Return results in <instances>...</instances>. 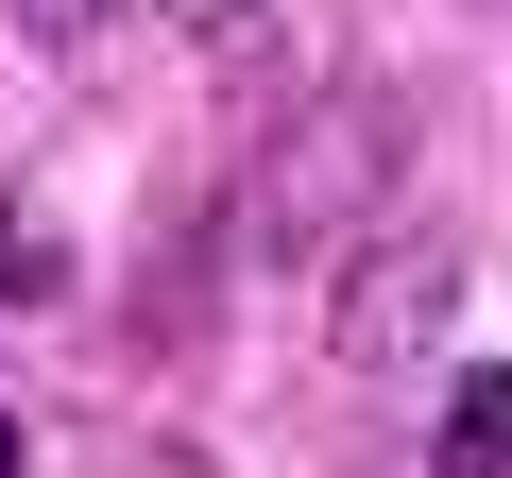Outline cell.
<instances>
[{
    "label": "cell",
    "instance_id": "obj_2",
    "mask_svg": "<svg viewBox=\"0 0 512 478\" xmlns=\"http://www.w3.org/2000/svg\"><path fill=\"white\" fill-rule=\"evenodd\" d=\"M444 308H461V239H444V222H393V239H359V257H342L325 359H342V376H376V359H427V342H444Z\"/></svg>",
    "mask_w": 512,
    "mask_h": 478
},
{
    "label": "cell",
    "instance_id": "obj_1",
    "mask_svg": "<svg viewBox=\"0 0 512 478\" xmlns=\"http://www.w3.org/2000/svg\"><path fill=\"white\" fill-rule=\"evenodd\" d=\"M376 188H393V103L342 86V103H308V120L274 137V171H256V239H274V257H325L342 222H376Z\"/></svg>",
    "mask_w": 512,
    "mask_h": 478
},
{
    "label": "cell",
    "instance_id": "obj_3",
    "mask_svg": "<svg viewBox=\"0 0 512 478\" xmlns=\"http://www.w3.org/2000/svg\"><path fill=\"white\" fill-rule=\"evenodd\" d=\"M427 461H444V478H512V376H461L444 427H427Z\"/></svg>",
    "mask_w": 512,
    "mask_h": 478
},
{
    "label": "cell",
    "instance_id": "obj_4",
    "mask_svg": "<svg viewBox=\"0 0 512 478\" xmlns=\"http://www.w3.org/2000/svg\"><path fill=\"white\" fill-rule=\"evenodd\" d=\"M69 291V239L52 222H0V308H52Z\"/></svg>",
    "mask_w": 512,
    "mask_h": 478
},
{
    "label": "cell",
    "instance_id": "obj_6",
    "mask_svg": "<svg viewBox=\"0 0 512 478\" xmlns=\"http://www.w3.org/2000/svg\"><path fill=\"white\" fill-rule=\"evenodd\" d=\"M120 478H222V461H205V444H137Z\"/></svg>",
    "mask_w": 512,
    "mask_h": 478
},
{
    "label": "cell",
    "instance_id": "obj_7",
    "mask_svg": "<svg viewBox=\"0 0 512 478\" xmlns=\"http://www.w3.org/2000/svg\"><path fill=\"white\" fill-rule=\"evenodd\" d=\"M0 478H18V410H0Z\"/></svg>",
    "mask_w": 512,
    "mask_h": 478
},
{
    "label": "cell",
    "instance_id": "obj_5",
    "mask_svg": "<svg viewBox=\"0 0 512 478\" xmlns=\"http://www.w3.org/2000/svg\"><path fill=\"white\" fill-rule=\"evenodd\" d=\"M103 18H120V0H18V35H52V52H86Z\"/></svg>",
    "mask_w": 512,
    "mask_h": 478
}]
</instances>
